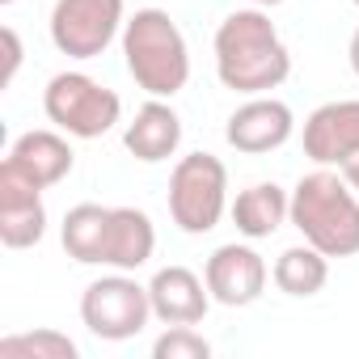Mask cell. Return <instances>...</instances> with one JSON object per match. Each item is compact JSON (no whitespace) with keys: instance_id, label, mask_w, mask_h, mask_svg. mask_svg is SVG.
Masks as SVG:
<instances>
[{"instance_id":"cell-1","label":"cell","mask_w":359,"mask_h":359,"mask_svg":"<svg viewBox=\"0 0 359 359\" xmlns=\"http://www.w3.org/2000/svg\"><path fill=\"white\" fill-rule=\"evenodd\" d=\"M212 51H216L220 85L233 89V93H245V97L271 93V89H279L292 76V51L279 39L271 13L258 9V5L233 9L216 26Z\"/></svg>"},{"instance_id":"cell-2","label":"cell","mask_w":359,"mask_h":359,"mask_svg":"<svg viewBox=\"0 0 359 359\" xmlns=\"http://www.w3.org/2000/svg\"><path fill=\"white\" fill-rule=\"evenodd\" d=\"M292 224L325 258L359 254V191L330 165H317L292 187Z\"/></svg>"},{"instance_id":"cell-3","label":"cell","mask_w":359,"mask_h":359,"mask_svg":"<svg viewBox=\"0 0 359 359\" xmlns=\"http://www.w3.org/2000/svg\"><path fill=\"white\" fill-rule=\"evenodd\" d=\"M123 64L148 97H173L191 81L187 34L165 9H135L123 26Z\"/></svg>"},{"instance_id":"cell-4","label":"cell","mask_w":359,"mask_h":359,"mask_svg":"<svg viewBox=\"0 0 359 359\" xmlns=\"http://www.w3.org/2000/svg\"><path fill=\"white\" fill-rule=\"evenodd\" d=\"M229 212V169L212 152H187L169 173V216L173 224L203 237Z\"/></svg>"},{"instance_id":"cell-5","label":"cell","mask_w":359,"mask_h":359,"mask_svg":"<svg viewBox=\"0 0 359 359\" xmlns=\"http://www.w3.org/2000/svg\"><path fill=\"white\" fill-rule=\"evenodd\" d=\"M43 110L51 127L72 140H102L123 118V97L85 72H55L43 89Z\"/></svg>"},{"instance_id":"cell-6","label":"cell","mask_w":359,"mask_h":359,"mask_svg":"<svg viewBox=\"0 0 359 359\" xmlns=\"http://www.w3.org/2000/svg\"><path fill=\"white\" fill-rule=\"evenodd\" d=\"M81 321L102 342H127V338L144 334L152 321L148 283H135L131 271H114V275L93 279L81 292Z\"/></svg>"},{"instance_id":"cell-7","label":"cell","mask_w":359,"mask_h":359,"mask_svg":"<svg viewBox=\"0 0 359 359\" xmlns=\"http://www.w3.org/2000/svg\"><path fill=\"white\" fill-rule=\"evenodd\" d=\"M127 5L123 0H55L51 9V43L68 60H97L114 39H123Z\"/></svg>"},{"instance_id":"cell-8","label":"cell","mask_w":359,"mask_h":359,"mask_svg":"<svg viewBox=\"0 0 359 359\" xmlns=\"http://www.w3.org/2000/svg\"><path fill=\"white\" fill-rule=\"evenodd\" d=\"M203 279H208V292H212L216 304H224V309H250L254 300H262L271 271H266V262H262V254L254 245L229 241V245L212 250V258L203 266Z\"/></svg>"},{"instance_id":"cell-9","label":"cell","mask_w":359,"mask_h":359,"mask_svg":"<svg viewBox=\"0 0 359 359\" xmlns=\"http://www.w3.org/2000/svg\"><path fill=\"white\" fill-rule=\"evenodd\" d=\"M296 135V114L287 102L271 97V93H258L250 102H241L229 123H224V140L229 148L245 152V156H262V152H275L283 148L287 140Z\"/></svg>"},{"instance_id":"cell-10","label":"cell","mask_w":359,"mask_h":359,"mask_svg":"<svg viewBox=\"0 0 359 359\" xmlns=\"http://www.w3.org/2000/svg\"><path fill=\"white\" fill-rule=\"evenodd\" d=\"M47 237L43 187L22 177L9 161H0V241L5 250H30Z\"/></svg>"},{"instance_id":"cell-11","label":"cell","mask_w":359,"mask_h":359,"mask_svg":"<svg viewBox=\"0 0 359 359\" xmlns=\"http://www.w3.org/2000/svg\"><path fill=\"white\" fill-rule=\"evenodd\" d=\"M359 148V97H338L304 118V156L338 169Z\"/></svg>"},{"instance_id":"cell-12","label":"cell","mask_w":359,"mask_h":359,"mask_svg":"<svg viewBox=\"0 0 359 359\" xmlns=\"http://www.w3.org/2000/svg\"><path fill=\"white\" fill-rule=\"evenodd\" d=\"M148 300H152V317L165 325H199L216 304L208 279H199L191 266H161L148 279Z\"/></svg>"},{"instance_id":"cell-13","label":"cell","mask_w":359,"mask_h":359,"mask_svg":"<svg viewBox=\"0 0 359 359\" xmlns=\"http://www.w3.org/2000/svg\"><path fill=\"white\" fill-rule=\"evenodd\" d=\"M72 135H64L60 127L51 131V127H39V131H22L18 140H13V148H9V165L22 173V177H30L34 187H60L64 177L72 173V165H76V152H72V144H68Z\"/></svg>"},{"instance_id":"cell-14","label":"cell","mask_w":359,"mask_h":359,"mask_svg":"<svg viewBox=\"0 0 359 359\" xmlns=\"http://www.w3.org/2000/svg\"><path fill=\"white\" fill-rule=\"evenodd\" d=\"M123 148L144 165L169 161L177 148H182V118H177V110L165 97L144 102L135 110V118L127 123V131H123Z\"/></svg>"},{"instance_id":"cell-15","label":"cell","mask_w":359,"mask_h":359,"mask_svg":"<svg viewBox=\"0 0 359 359\" xmlns=\"http://www.w3.org/2000/svg\"><path fill=\"white\" fill-rule=\"evenodd\" d=\"M156 254V229L152 216L140 208H110V229H106V254L102 266L110 271H140Z\"/></svg>"},{"instance_id":"cell-16","label":"cell","mask_w":359,"mask_h":359,"mask_svg":"<svg viewBox=\"0 0 359 359\" xmlns=\"http://www.w3.org/2000/svg\"><path fill=\"white\" fill-rule=\"evenodd\" d=\"M229 216L245 241H262L292 220V191H283L279 182H254L229 203Z\"/></svg>"},{"instance_id":"cell-17","label":"cell","mask_w":359,"mask_h":359,"mask_svg":"<svg viewBox=\"0 0 359 359\" xmlns=\"http://www.w3.org/2000/svg\"><path fill=\"white\" fill-rule=\"evenodd\" d=\"M271 279H275V287L283 292V296H296V300H309V296H317L325 283H330V258L317 250V245H292V250H283L279 258H275V266H271Z\"/></svg>"},{"instance_id":"cell-18","label":"cell","mask_w":359,"mask_h":359,"mask_svg":"<svg viewBox=\"0 0 359 359\" xmlns=\"http://www.w3.org/2000/svg\"><path fill=\"white\" fill-rule=\"evenodd\" d=\"M106 229H110V208H102V203H76L64 216V224H60V241H64L68 258H76L81 266H102Z\"/></svg>"},{"instance_id":"cell-19","label":"cell","mask_w":359,"mask_h":359,"mask_svg":"<svg viewBox=\"0 0 359 359\" xmlns=\"http://www.w3.org/2000/svg\"><path fill=\"white\" fill-rule=\"evenodd\" d=\"M0 359H81V346L64 330H22L0 338Z\"/></svg>"},{"instance_id":"cell-20","label":"cell","mask_w":359,"mask_h":359,"mask_svg":"<svg viewBox=\"0 0 359 359\" xmlns=\"http://www.w3.org/2000/svg\"><path fill=\"white\" fill-rule=\"evenodd\" d=\"M208 355H212V342L195 325H169L152 342V359H208Z\"/></svg>"},{"instance_id":"cell-21","label":"cell","mask_w":359,"mask_h":359,"mask_svg":"<svg viewBox=\"0 0 359 359\" xmlns=\"http://www.w3.org/2000/svg\"><path fill=\"white\" fill-rule=\"evenodd\" d=\"M0 43H5V72H0V85H13L18 81V68H22V39H18V30L13 26H5V30H0Z\"/></svg>"},{"instance_id":"cell-22","label":"cell","mask_w":359,"mask_h":359,"mask_svg":"<svg viewBox=\"0 0 359 359\" xmlns=\"http://www.w3.org/2000/svg\"><path fill=\"white\" fill-rule=\"evenodd\" d=\"M338 173L346 177V182H351L355 191H359V148H355V152H351V156H346V161L338 165Z\"/></svg>"},{"instance_id":"cell-23","label":"cell","mask_w":359,"mask_h":359,"mask_svg":"<svg viewBox=\"0 0 359 359\" xmlns=\"http://www.w3.org/2000/svg\"><path fill=\"white\" fill-rule=\"evenodd\" d=\"M346 60H351V72L359 76V30L351 34V47H346Z\"/></svg>"},{"instance_id":"cell-24","label":"cell","mask_w":359,"mask_h":359,"mask_svg":"<svg viewBox=\"0 0 359 359\" xmlns=\"http://www.w3.org/2000/svg\"><path fill=\"white\" fill-rule=\"evenodd\" d=\"M250 5H258V9H275V5H283V0H250Z\"/></svg>"},{"instance_id":"cell-25","label":"cell","mask_w":359,"mask_h":359,"mask_svg":"<svg viewBox=\"0 0 359 359\" xmlns=\"http://www.w3.org/2000/svg\"><path fill=\"white\" fill-rule=\"evenodd\" d=\"M0 5H18V0H0Z\"/></svg>"},{"instance_id":"cell-26","label":"cell","mask_w":359,"mask_h":359,"mask_svg":"<svg viewBox=\"0 0 359 359\" xmlns=\"http://www.w3.org/2000/svg\"><path fill=\"white\" fill-rule=\"evenodd\" d=\"M351 5H355V9H359V0H351Z\"/></svg>"}]
</instances>
